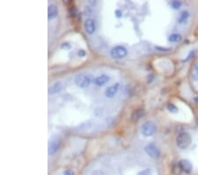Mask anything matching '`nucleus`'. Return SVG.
Here are the masks:
<instances>
[{
  "label": "nucleus",
  "instance_id": "obj_1",
  "mask_svg": "<svg viewBox=\"0 0 198 175\" xmlns=\"http://www.w3.org/2000/svg\"><path fill=\"white\" fill-rule=\"evenodd\" d=\"M156 131H157V127L156 124L154 123V121L152 120L145 121L141 126V134L145 137H150L154 135Z\"/></svg>",
  "mask_w": 198,
  "mask_h": 175
},
{
  "label": "nucleus",
  "instance_id": "obj_2",
  "mask_svg": "<svg viewBox=\"0 0 198 175\" xmlns=\"http://www.w3.org/2000/svg\"><path fill=\"white\" fill-rule=\"evenodd\" d=\"M74 81H75V84L79 88H81V89L86 88V87L90 86V84H91V77H90L86 74H78L75 77Z\"/></svg>",
  "mask_w": 198,
  "mask_h": 175
},
{
  "label": "nucleus",
  "instance_id": "obj_3",
  "mask_svg": "<svg viewBox=\"0 0 198 175\" xmlns=\"http://www.w3.org/2000/svg\"><path fill=\"white\" fill-rule=\"evenodd\" d=\"M127 54H128L127 49H126L125 47H123V46H120V45L114 47L110 51L111 57L113 59H124L126 56H127Z\"/></svg>",
  "mask_w": 198,
  "mask_h": 175
},
{
  "label": "nucleus",
  "instance_id": "obj_4",
  "mask_svg": "<svg viewBox=\"0 0 198 175\" xmlns=\"http://www.w3.org/2000/svg\"><path fill=\"white\" fill-rule=\"evenodd\" d=\"M60 144H61V140L59 137L57 136H53L48 142V155H54L55 154L59 147H60Z\"/></svg>",
  "mask_w": 198,
  "mask_h": 175
},
{
  "label": "nucleus",
  "instance_id": "obj_5",
  "mask_svg": "<svg viewBox=\"0 0 198 175\" xmlns=\"http://www.w3.org/2000/svg\"><path fill=\"white\" fill-rule=\"evenodd\" d=\"M145 151L150 157H152L153 159H157L160 156V151L158 148L155 145V143H148L145 147Z\"/></svg>",
  "mask_w": 198,
  "mask_h": 175
},
{
  "label": "nucleus",
  "instance_id": "obj_6",
  "mask_svg": "<svg viewBox=\"0 0 198 175\" xmlns=\"http://www.w3.org/2000/svg\"><path fill=\"white\" fill-rule=\"evenodd\" d=\"M189 77L192 82L198 84V59L191 65L189 68Z\"/></svg>",
  "mask_w": 198,
  "mask_h": 175
},
{
  "label": "nucleus",
  "instance_id": "obj_7",
  "mask_svg": "<svg viewBox=\"0 0 198 175\" xmlns=\"http://www.w3.org/2000/svg\"><path fill=\"white\" fill-rule=\"evenodd\" d=\"M63 89V83L60 81L54 82L49 88H48V94L49 95H55L59 92H61Z\"/></svg>",
  "mask_w": 198,
  "mask_h": 175
},
{
  "label": "nucleus",
  "instance_id": "obj_8",
  "mask_svg": "<svg viewBox=\"0 0 198 175\" xmlns=\"http://www.w3.org/2000/svg\"><path fill=\"white\" fill-rule=\"evenodd\" d=\"M118 90H119V83H115L114 85L109 86V88H107V90H105V95L107 97L112 98L116 95V93L118 92Z\"/></svg>",
  "mask_w": 198,
  "mask_h": 175
},
{
  "label": "nucleus",
  "instance_id": "obj_9",
  "mask_svg": "<svg viewBox=\"0 0 198 175\" xmlns=\"http://www.w3.org/2000/svg\"><path fill=\"white\" fill-rule=\"evenodd\" d=\"M85 29L86 33H88L89 34H94L96 29L95 21L91 18L86 19V21H85Z\"/></svg>",
  "mask_w": 198,
  "mask_h": 175
},
{
  "label": "nucleus",
  "instance_id": "obj_10",
  "mask_svg": "<svg viewBox=\"0 0 198 175\" xmlns=\"http://www.w3.org/2000/svg\"><path fill=\"white\" fill-rule=\"evenodd\" d=\"M58 14V10L57 6L55 4H50L48 8V20H53L55 19Z\"/></svg>",
  "mask_w": 198,
  "mask_h": 175
},
{
  "label": "nucleus",
  "instance_id": "obj_11",
  "mask_svg": "<svg viewBox=\"0 0 198 175\" xmlns=\"http://www.w3.org/2000/svg\"><path fill=\"white\" fill-rule=\"evenodd\" d=\"M109 81V76H107L106 74L100 75L97 78H95V80H94V83L98 87H102L105 84H107Z\"/></svg>",
  "mask_w": 198,
  "mask_h": 175
},
{
  "label": "nucleus",
  "instance_id": "obj_12",
  "mask_svg": "<svg viewBox=\"0 0 198 175\" xmlns=\"http://www.w3.org/2000/svg\"><path fill=\"white\" fill-rule=\"evenodd\" d=\"M143 113H145V111H143V108H139V109H137L136 111H134L131 114V121L133 122H137L143 116Z\"/></svg>",
  "mask_w": 198,
  "mask_h": 175
},
{
  "label": "nucleus",
  "instance_id": "obj_13",
  "mask_svg": "<svg viewBox=\"0 0 198 175\" xmlns=\"http://www.w3.org/2000/svg\"><path fill=\"white\" fill-rule=\"evenodd\" d=\"M152 171L151 168H145L137 173V175H152Z\"/></svg>",
  "mask_w": 198,
  "mask_h": 175
},
{
  "label": "nucleus",
  "instance_id": "obj_14",
  "mask_svg": "<svg viewBox=\"0 0 198 175\" xmlns=\"http://www.w3.org/2000/svg\"><path fill=\"white\" fill-rule=\"evenodd\" d=\"M90 175H106V174L102 170H94L91 172Z\"/></svg>",
  "mask_w": 198,
  "mask_h": 175
},
{
  "label": "nucleus",
  "instance_id": "obj_15",
  "mask_svg": "<svg viewBox=\"0 0 198 175\" xmlns=\"http://www.w3.org/2000/svg\"><path fill=\"white\" fill-rule=\"evenodd\" d=\"M167 109H168L171 112H177V108L173 105V104H171V103H169L168 105H167Z\"/></svg>",
  "mask_w": 198,
  "mask_h": 175
},
{
  "label": "nucleus",
  "instance_id": "obj_16",
  "mask_svg": "<svg viewBox=\"0 0 198 175\" xmlns=\"http://www.w3.org/2000/svg\"><path fill=\"white\" fill-rule=\"evenodd\" d=\"M85 12L87 16H91L92 14V8L90 6H85Z\"/></svg>",
  "mask_w": 198,
  "mask_h": 175
},
{
  "label": "nucleus",
  "instance_id": "obj_17",
  "mask_svg": "<svg viewBox=\"0 0 198 175\" xmlns=\"http://www.w3.org/2000/svg\"><path fill=\"white\" fill-rule=\"evenodd\" d=\"M63 175H75V172L72 170H65L63 172Z\"/></svg>",
  "mask_w": 198,
  "mask_h": 175
},
{
  "label": "nucleus",
  "instance_id": "obj_18",
  "mask_svg": "<svg viewBox=\"0 0 198 175\" xmlns=\"http://www.w3.org/2000/svg\"><path fill=\"white\" fill-rule=\"evenodd\" d=\"M63 49H70V43H63V44H62V46H61Z\"/></svg>",
  "mask_w": 198,
  "mask_h": 175
},
{
  "label": "nucleus",
  "instance_id": "obj_19",
  "mask_svg": "<svg viewBox=\"0 0 198 175\" xmlns=\"http://www.w3.org/2000/svg\"><path fill=\"white\" fill-rule=\"evenodd\" d=\"M78 54L80 56V57H84L85 55V52L84 50H79V52H78Z\"/></svg>",
  "mask_w": 198,
  "mask_h": 175
},
{
  "label": "nucleus",
  "instance_id": "obj_20",
  "mask_svg": "<svg viewBox=\"0 0 198 175\" xmlns=\"http://www.w3.org/2000/svg\"><path fill=\"white\" fill-rule=\"evenodd\" d=\"M115 13H116V16L118 17V18H120V17H122V12H121L119 10H116V11H115Z\"/></svg>",
  "mask_w": 198,
  "mask_h": 175
},
{
  "label": "nucleus",
  "instance_id": "obj_21",
  "mask_svg": "<svg viewBox=\"0 0 198 175\" xmlns=\"http://www.w3.org/2000/svg\"><path fill=\"white\" fill-rule=\"evenodd\" d=\"M89 4H91L92 6H95V5H97V1H92V0H90Z\"/></svg>",
  "mask_w": 198,
  "mask_h": 175
}]
</instances>
